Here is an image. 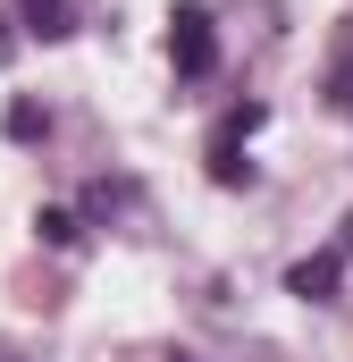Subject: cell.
I'll use <instances>...</instances> for the list:
<instances>
[{"instance_id":"1","label":"cell","mask_w":353,"mask_h":362,"mask_svg":"<svg viewBox=\"0 0 353 362\" xmlns=\"http://www.w3.org/2000/svg\"><path fill=\"white\" fill-rule=\"evenodd\" d=\"M169 59H176V76H193V85L219 68V34H210V8H193V0H185V8L169 17Z\"/></svg>"},{"instance_id":"2","label":"cell","mask_w":353,"mask_h":362,"mask_svg":"<svg viewBox=\"0 0 353 362\" xmlns=\"http://www.w3.org/2000/svg\"><path fill=\"white\" fill-rule=\"evenodd\" d=\"M261 101H244V110H227V118H219V135H210V177L219 185H244L253 177V169H244V160H236V152H244V144H253V135H261Z\"/></svg>"},{"instance_id":"3","label":"cell","mask_w":353,"mask_h":362,"mask_svg":"<svg viewBox=\"0 0 353 362\" xmlns=\"http://www.w3.org/2000/svg\"><path fill=\"white\" fill-rule=\"evenodd\" d=\"M345 262H353V228H337V245H328V253H311V262H294V270H286V295L328 303V295H337V278H345Z\"/></svg>"},{"instance_id":"4","label":"cell","mask_w":353,"mask_h":362,"mask_svg":"<svg viewBox=\"0 0 353 362\" xmlns=\"http://www.w3.org/2000/svg\"><path fill=\"white\" fill-rule=\"evenodd\" d=\"M17 8H25V25H34L42 42H59V34H76V8H68V0H17Z\"/></svg>"},{"instance_id":"5","label":"cell","mask_w":353,"mask_h":362,"mask_svg":"<svg viewBox=\"0 0 353 362\" xmlns=\"http://www.w3.org/2000/svg\"><path fill=\"white\" fill-rule=\"evenodd\" d=\"M8 135H17V144L51 135V110H34V101H8Z\"/></svg>"},{"instance_id":"6","label":"cell","mask_w":353,"mask_h":362,"mask_svg":"<svg viewBox=\"0 0 353 362\" xmlns=\"http://www.w3.org/2000/svg\"><path fill=\"white\" fill-rule=\"evenodd\" d=\"M34 236L68 253V245H76V211H34Z\"/></svg>"},{"instance_id":"7","label":"cell","mask_w":353,"mask_h":362,"mask_svg":"<svg viewBox=\"0 0 353 362\" xmlns=\"http://www.w3.org/2000/svg\"><path fill=\"white\" fill-rule=\"evenodd\" d=\"M328 93H337V110H353V34H345V51H337V68H328Z\"/></svg>"},{"instance_id":"8","label":"cell","mask_w":353,"mask_h":362,"mask_svg":"<svg viewBox=\"0 0 353 362\" xmlns=\"http://www.w3.org/2000/svg\"><path fill=\"white\" fill-rule=\"evenodd\" d=\"M0 59H17V34H8V17H0Z\"/></svg>"}]
</instances>
